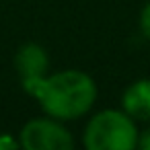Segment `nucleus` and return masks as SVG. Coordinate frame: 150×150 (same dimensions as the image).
<instances>
[{"label":"nucleus","mask_w":150,"mask_h":150,"mask_svg":"<svg viewBox=\"0 0 150 150\" xmlns=\"http://www.w3.org/2000/svg\"><path fill=\"white\" fill-rule=\"evenodd\" d=\"M123 109L136 119H150V80H138L125 91Z\"/></svg>","instance_id":"39448f33"},{"label":"nucleus","mask_w":150,"mask_h":150,"mask_svg":"<svg viewBox=\"0 0 150 150\" xmlns=\"http://www.w3.org/2000/svg\"><path fill=\"white\" fill-rule=\"evenodd\" d=\"M25 88L39 99L43 111L56 119H76L86 113L95 99L97 86L93 78L80 70H64L25 82Z\"/></svg>","instance_id":"f257e3e1"},{"label":"nucleus","mask_w":150,"mask_h":150,"mask_svg":"<svg viewBox=\"0 0 150 150\" xmlns=\"http://www.w3.org/2000/svg\"><path fill=\"white\" fill-rule=\"evenodd\" d=\"M140 25H142L144 35L150 37V2L144 6V11H142V15H140Z\"/></svg>","instance_id":"423d86ee"},{"label":"nucleus","mask_w":150,"mask_h":150,"mask_svg":"<svg viewBox=\"0 0 150 150\" xmlns=\"http://www.w3.org/2000/svg\"><path fill=\"white\" fill-rule=\"evenodd\" d=\"M21 146L27 150H72L74 140L58 121L31 119L21 129Z\"/></svg>","instance_id":"7ed1b4c3"},{"label":"nucleus","mask_w":150,"mask_h":150,"mask_svg":"<svg viewBox=\"0 0 150 150\" xmlns=\"http://www.w3.org/2000/svg\"><path fill=\"white\" fill-rule=\"evenodd\" d=\"M88 150H132L138 146V129L125 111L105 109L97 113L84 129Z\"/></svg>","instance_id":"f03ea898"},{"label":"nucleus","mask_w":150,"mask_h":150,"mask_svg":"<svg viewBox=\"0 0 150 150\" xmlns=\"http://www.w3.org/2000/svg\"><path fill=\"white\" fill-rule=\"evenodd\" d=\"M138 146H140L142 150H150V127L144 129V132L138 136Z\"/></svg>","instance_id":"0eeeda50"},{"label":"nucleus","mask_w":150,"mask_h":150,"mask_svg":"<svg viewBox=\"0 0 150 150\" xmlns=\"http://www.w3.org/2000/svg\"><path fill=\"white\" fill-rule=\"evenodd\" d=\"M0 148H17V142L13 140V138H2V140H0Z\"/></svg>","instance_id":"6e6552de"},{"label":"nucleus","mask_w":150,"mask_h":150,"mask_svg":"<svg viewBox=\"0 0 150 150\" xmlns=\"http://www.w3.org/2000/svg\"><path fill=\"white\" fill-rule=\"evenodd\" d=\"M15 66H17V72L23 78V84H25V82H31V80H37V78L45 76L47 66H50V58L39 43H25L17 52Z\"/></svg>","instance_id":"20e7f679"}]
</instances>
